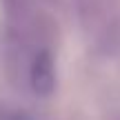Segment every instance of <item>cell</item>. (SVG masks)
Segmentation results:
<instances>
[{
  "label": "cell",
  "instance_id": "cell-1",
  "mask_svg": "<svg viewBox=\"0 0 120 120\" xmlns=\"http://www.w3.org/2000/svg\"><path fill=\"white\" fill-rule=\"evenodd\" d=\"M27 76H29V85L36 94L40 96H49L56 87V69H53V56L47 49H40L34 53L27 69Z\"/></svg>",
  "mask_w": 120,
  "mask_h": 120
},
{
  "label": "cell",
  "instance_id": "cell-2",
  "mask_svg": "<svg viewBox=\"0 0 120 120\" xmlns=\"http://www.w3.org/2000/svg\"><path fill=\"white\" fill-rule=\"evenodd\" d=\"M7 120H36V118H31L29 113H11Z\"/></svg>",
  "mask_w": 120,
  "mask_h": 120
}]
</instances>
